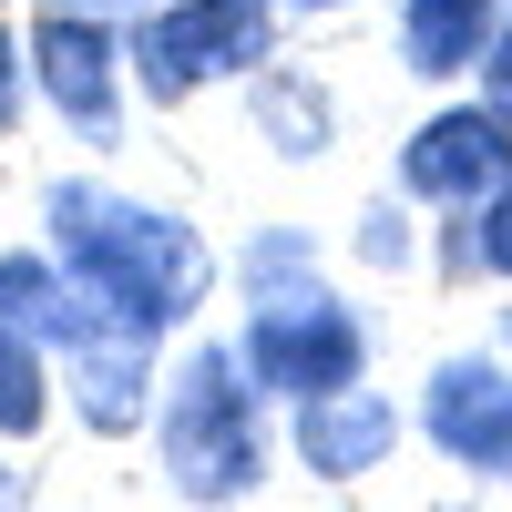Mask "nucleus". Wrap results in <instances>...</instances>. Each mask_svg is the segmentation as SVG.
<instances>
[{"label":"nucleus","instance_id":"nucleus-1","mask_svg":"<svg viewBox=\"0 0 512 512\" xmlns=\"http://www.w3.org/2000/svg\"><path fill=\"white\" fill-rule=\"evenodd\" d=\"M52 256L103 297L123 328H144V338L185 328L205 308V287H216V256H205V236L185 216H164V205L123 195L103 175L52 185Z\"/></svg>","mask_w":512,"mask_h":512},{"label":"nucleus","instance_id":"nucleus-2","mask_svg":"<svg viewBox=\"0 0 512 512\" xmlns=\"http://www.w3.org/2000/svg\"><path fill=\"white\" fill-rule=\"evenodd\" d=\"M236 287H246V328H236V359L256 369V390L277 400H328V390H359L369 369V328L359 308L318 277V256L297 226H256L236 246Z\"/></svg>","mask_w":512,"mask_h":512},{"label":"nucleus","instance_id":"nucleus-3","mask_svg":"<svg viewBox=\"0 0 512 512\" xmlns=\"http://www.w3.org/2000/svg\"><path fill=\"white\" fill-rule=\"evenodd\" d=\"M154 451L185 502H246L267 482V390L226 338H195L154 400Z\"/></svg>","mask_w":512,"mask_h":512},{"label":"nucleus","instance_id":"nucleus-4","mask_svg":"<svg viewBox=\"0 0 512 512\" xmlns=\"http://www.w3.org/2000/svg\"><path fill=\"white\" fill-rule=\"evenodd\" d=\"M277 0H164V11L134 21V93L154 113H175L195 103L205 82H246V72H267L277 62Z\"/></svg>","mask_w":512,"mask_h":512},{"label":"nucleus","instance_id":"nucleus-5","mask_svg":"<svg viewBox=\"0 0 512 512\" xmlns=\"http://www.w3.org/2000/svg\"><path fill=\"white\" fill-rule=\"evenodd\" d=\"M31 93L52 103L82 144H123V93H134V52H123V31L103 11H41L31 31Z\"/></svg>","mask_w":512,"mask_h":512},{"label":"nucleus","instance_id":"nucleus-6","mask_svg":"<svg viewBox=\"0 0 512 512\" xmlns=\"http://www.w3.org/2000/svg\"><path fill=\"white\" fill-rule=\"evenodd\" d=\"M502 185H512V113H502L492 93L441 103V113L400 144V195H410V205H441V216H482Z\"/></svg>","mask_w":512,"mask_h":512},{"label":"nucleus","instance_id":"nucleus-7","mask_svg":"<svg viewBox=\"0 0 512 512\" xmlns=\"http://www.w3.org/2000/svg\"><path fill=\"white\" fill-rule=\"evenodd\" d=\"M420 431L451 472L472 482H512V369L502 359H441L420 390Z\"/></svg>","mask_w":512,"mask_h":512},{"label":"nucleus","instance_id":"nucleus-8","mask_svg":"<svg viewBox=\"0 0 512 512\" xmlns=\"http://www.w3.org/2000/svg\"><path fill=\"white\" fill-rule=\"evenodd\" d=\"M62 390H72V420H82V431H103V441L144 431L154 400H164V379H154V338L123 328V318H93V328L62 349Z\"/></svg>","mask_w":512,"mask_h":512},{"label":"nucleus","instance_id":"nucleus-9","mask_svg":"<svg viewBox=\"0 0 512 512\" xmlns=\"http://www.w3.org/2000/svg\"><path fill=\"white\" fill-rule=\"evenodd\" d=\"M400 431L410 420L379 400V390H328V400H297V461H308L318 482H359V472H379V461L400 451Z\"/></svg>","mask_w":512,"mask_h":512},{"label":"nucleus","instance_id":"nucleus-10","mask_svg":"<svg viewBox=\"0 0 512 512\" xmlns=\"http://www.w3.org/2000/svg\"><path fill=\"white\" fill-rule=\"evenodd\" d=\"M512 0H400V72L420 82H482Z\"/></svg>","mask_w":512,"mask_h":512},{"label":"nucleus","instance_id":"nucleus-11","mask_svg":"<svg viewBox=\"0 0 512 512\" xmlns=\"http://www.w3.org/2000/svg\"><path fill=\"white\" fill-rule=\"evenodd\" d=\"M246 123H256V144L287 154V164H318L338 144V93L308 72V62H267V72H246Z\"/></svg>","mask_w":512,"mask_h":512},{"label":"nucleus","instance_id":"nucleus-12","mask_svg":"<svg viewBox=\"0 0 512 512\" xmlns=\"http://www.w3.org/2000/svg\"><path fill=\"white\" fill-rule=\"evenodd\" d=\"M0 318L31 328L41 349H72V338L93 328V318H113V308H103V297L62 267L52 246H41V256H0Z\"/></svg>","mask_w":512,"mask_h":512},{"label":"nucleus","instance_id":"nucleus-13","mask_svg":"<svg viewBox=\"0 0 512 512\" xmlns=\"http://www.w3.org/2000/svg\"><path fill=\"white\" fill-rule=\"evenodd\" d=\"M41 410H52V369H41V338L0 318V441H31Z\"/></svg>","mask_w":512,"mask_h":512},{"label":"nucleus","instance_id":"nucleus-14","mask_svg":"<svg viewBox=\"0 0 512 512\" xmlns=\"http://www.w3.org/2000/svg\"><path fill=\"white\" fill-rule=\"evenodd\" d=\"M359 256H369V267H410V256H420V226H410V195H400V205L379 195L369 216H359Z\"/></svg>","mask_w":512,"mask_h":512},{"label":"nucleus","instance_id":"nucleus-15","mask_svg":"<svg viewBox=\"0 0 512 512\" xmlns=\"http://www.w3.org/2000/svg\"><path fill=\"white\" fill-rule=\"evenodd\" d=\"M21 103H31V41L0 21V134H11L21 123Z\"/></svg>","mask_w":512,"mask_h":512},{"label":"nucleus","instance_id":"nucleus-16","mask_svg":"<svg viewBox=\"0 0 512 512\" xmlns=\"http://www.w3.org/2000/svg\"><path fill=\"white\" fill-rule=\"evenodd\" d=\"M472 236H482V277H512V185L472 216Z\"/></svg>","mask_w":512,"mask_h":512},{"label":"nucleus","instance_id":"nucleus-17","mask_svg":"<svg viewBox=\"0 0 512 512\" xmlns=\"http://www.w3.org/2000/svg\"><path fill=\"white\" fill-rule=\"evenodd\" d=\"M482 93L512 113V11H502V41H492V62H482Z\"/></svg>","mask_w":512,"mask_h":512},{"label":"nucleus","instance_id":"nucleus-18","mask_svg":"<svg viewBox=\"0 0 512 512\" xmlns=\"http://www.w3.org/2000/svg\"><path fill=\"white\" fill-rule=\"evenodd\" d=\"M41 11H164V0H41Z\"/></svg>","mask_w":512,"mask_h":512},{"label":"nucleus","instance_id":"nucleus-19","mask_svg":"<svg viewBox=\"0 0 512 512\" xmlns=\"http://www.w3.org/2000/svg\"><path fill=\"white\" fill-rule=\"evenodd\" d=\"M21 492H31V482H21V461H0V512H21Z\"/></svg>","mask_w":512,"mask_h":512},{"label":"nucleus","instance_id":"nucleus-20","mask_svg":"<svg viewBox=\"0 0 512 512\" xmlns=\"http://www.w3.org/2000/svg\"><path fill=\"white\" fill-rule=\"evenodd\" d=\"M277 11H349V0H277Z\"/></svg>","mask_w":512,"mask_h":512},{"label":"nucleus","instance_id":"nucleus-21","mask_svg":"<svg viewBox=\"0 0 512 512\" xmlns=\"http://www.w3.org/2000/svg\"><path fill=\"white\" fill-rule=\"evenodd\" d=\"M502 349H512V308H502Z\"/></svg>","mask_w":512,"mask_h":512}]
</instances>
